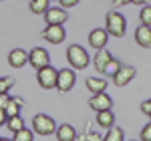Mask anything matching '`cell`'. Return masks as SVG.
I'll use <instances>...</instances> for the list:
<instances>
[{
  "instance_id": "obj_1",
  "label": "cell",
  "mask_w": 151,
  "mask_h": 141,
  "mask_svg": "<svg viewBox=\"0 0 151 141\" xmlns=\"http://www.w3.org/2000/svg\"><path fill=\"white\" fill-rule=\"evenodd\" d=\"M67 60H69L70 69H75V70L87 69V67H89V63H91L89 53H87L81 45H70V47L67 48Z\"/></svg>"
},
{
  "instance_id": "obj_2",
  "label": "cell",
  "mask_w": 151,
  "mask_h": 141,
  "mask_svg": "<svg viewBox=\"0 0 151 141\" xmlns=\"http://www.w3.org/2000/svg\"><path fill=\"white\" fill-rule=\"evenodd\" d=\"M125 30H127V20H125V16H123L121 12H117V10L107 12V32H109V36L121 38V36H125Z\"/></svg>"
},
{
  "instance_id": "obj_3",
  "label": "cell",
  "mask_w": 151,
  "mask_h": 141,
  "mask_svg": "<svg viewBox=\"0 0 151 141\" xmlns=\"http://www.w3.org/2000/svg\"><path fill=\"white\" fill-rule=\"evenodd\" d=\"M57 123H55V119L48 117V115H45V113H38V115H35L32 117V131L35 133H38V135H52L55 131H57Z\"/></svg>"
},
{
  "instance_id": "obj_4",
  "label": "cell",
  "mask_w": 151,
  "mask_h": 141,
  "mask_svg": "<svg viewBox=\"0 0 151 141\" xmlns=\"http://www.w3.org/2000/svg\"><path fill=\"white\" fill-rule=\"evenodd\" d=\"M57 79H58V70L52 67V65H48L45 69H38L36 70V81H38V87H42V89H55L57 87Z\"/></svg>"
},
{
  "instance_id": "obj_5",
  "label": "cell",
  "mask_w": 151,
  "mask_h": 141,
  "mask_svg": "<svg viewBox=\"0 0 151 141\" xmlns=\"http://www.w3.org/2000/svg\"><path fill=\"white\" fill-rule=\"evenodd\" d=\"M28 65L35 67L36 70L48 67V65H50V55H48V50L42 48V47H35L28 53Z\"/></svg>"
},
{
  "instance_id": "obj_6",
  "label": "cell",
  "mask_w": 151,
  "mask_h": 141,
  "mask_svg": "<svg viewBox=\"0 0 151 141\" xmlns=\"http://www.w3.org/2000/svg\"><path fill=\"white\" fill-rule=\"evenodd\" d=\"M42 38L50 42V45H60V42H65V38H67V30H65V26H60V24H47V28L40 32Z\"/></svg>"
},
{
  "instance_id": "obj_7",
  "label": "cell",
  "mask_w": 151,
  "mask_h": 141,
  "mask_svg": "<svg viewBox=\"0 0 151 141\" xmlns=\"http://www.w3.org/2000/svg\"><path fill=\"white\" fill-rule=\"evenodd\" d=\"M77 83V75L75 69H60L58 70V79H57V89L60 93H69L70 89Z\"/></svg>"
},
{
  "instance_id": "obj_8",
  "label": "cell",
  "mask_w": 151,
  "mask_h": 141,
  "mask_svg": "<svg viewBox=\"0 0 151 141\" xmlns=\"http://www.w3.org/2000/svg\"><path fill=\"white\" fill-rule=\"evenodd\" d=\"M89 107L93 109L95 113L109 111V109H113V99H111V95H107V93H97L89 99Z\"/></svg>"
},
{
  "instance_id": "obj_9",
  "label": "cell",
  "mask_w": 151,
  "mask_h": 141,
  "mask_svg": "<svg viewBox=\"0 0 151 141\" xmlns=\"http://www.w3.org/2000/svg\"><path fill=\"white\" fill-rule=\"evenodd\" d=\"M135 75H137L135 67H131V65H121V69L117 70V75L113 77V83H115L117 87H125V85H129V83L135 79Z\"/></svg>"
},
{
  "instance_id": "obj_10",
  "label": "cell",
  "mask_w": 151,
  "mask_h": 141,
  "mask_svg": "<svg viewBox=\"0 0 151 141\" xmlns=\"http://www.w3.org/2000/svg\"><path fill=\"white\" fill-rule=\"evenodd\" d=\"M69 20V14H67V10L63 8V6H55V8H48L47 12H45V22L47 24H63Z\"/></svg>"
},
{
  "instance_id": "obj_11",
  "label": "cell",
  "mask_w": 151,
  "mask_h": 141,
  "mask_svg": "<svg viewBox=\"0 0 151 141\" xmlns=\"http://www.w3.org/2000/svg\"><path fill=\"white\" fill-rule=\"evenodd\" d=\"M107 40H109V32H107V28H95L89 32V45L97 50H101L105 48L107 45Z\"/></svg>"
},
{
  "instance_id": "obj_12",
  "label": "cell",
  "mask_w": 151,
  "mask_h": 141,
  "mask_svg": "<svg viewBox=\"0 0 151 141\" xmlns=\"http://www.w3.org/2000/svg\"><path fill=\"white\" fill-rule=\"evenodd\" d=\"M8 65L14 69H22L24 65H28V53L24 48H12L8 53Z\"/></svg>"
},
{
  "instance_id": "obj_13",
  "label": "cell",
  "mask_w": 151,
  "mask_h": 141,
  "mask_svg": "<svg viewBox=\"0 0 151 141\" xmlns=\"http://www.w3.org/2000/svg\"><path fill=\"white\" fill-rule=\"evenodd\" d=\"M135 42L143 48H151V26L141 24L135 28Z\"/></svg>"
},
{
  "instance_id": "obj_14",
  "label": "cell",
  "mask_w": 151,
  "mask_h": 141,
  "mask_svg": "<svg viewBox=\"0 0 151 141\" xmlns=\"http://www.w3.org/2000/svg\"><path fill=\"white\" fill-rule=\"evenodd\" d=\"M55 135H57L58 141H75L77 139V129H75L70 123H63V125L57 127Z\"/></svg>"
},
{
  "instance_id": "obj_15",
  "label": "cell",
  "mask_w": 151,
  "mask_h": 141,
  "mask_svg": "<svg viewBox=\"0 0 151 141\" xmlns=\"http://www.w3.org/2000/svg\"><path fill=\"white\" fill-rule=\"evenodd\" d=\"M113 59V55L107 50V48H101V50H97V55H95V59H93V65H95V69L99 70V73H103L105 67L109 65V60Z\"/></svg>"
},
{
  "instance_id": "obj_16",
  "label": "cell",
  "mask_w": 151,
  "mask_h": 141,
  "mask_svg": "<svg viewBox=\"0 0 151 141\" xmlns=\"http://www.w3.org/2000/svg\"><path fill=\"white\" fill-rule=\"evenodd\" d=\"M85 85H87V89L93 95H97V93H105V89H107L109 83L105 81V79H99V77H89L85 81Z\"/></svg>"
},
{
  "instance_id": "obj_17",
  "label": "cell",
  "mask_w": 151,
  "mask_h": 141,
  "mask_svg": "<svg viewBox=\"0 0 151 141\" xmlns=\"http://www.w3.org/2000/svg\"><path fill=\"white\" fill-rule=\"evenodd\" d=\"M97 125L103 127V129H111V127L115 125V115L111 113V109H109V111H99V113H97Z\"/></svg>"
},
{
  "instance_id": "obj_18",
  "label": "cell",
  "mask_w": 151,
  "mask_h": 141,
  "mask_svg": "<svg viewBox=\"0 0 151 141\" xmlns=\"http://www.w3.org/2000/svg\"><path fill=\"white\" fill-rule=\"evenodd\" d=\"M28 8L32 14H45V12L50 8V0H30V4H28Z\"/></svg>"
},
{
  "instance_id": "obj_19",
  "label": "cell",
  "mask_w": 151,
  "mask_h": 141,
  "mask_svg": "<svg viewBox=\"0 0 151 141\" xmlns=\"http://www.w3.org/2000/svg\"><path fill=\"white\" fill-rule=\"evenodd\" d=\"M103 141H125V133L121 127H111V129H107V135L103 137Z\"/></svg>"
},
{
  "instance_id": "obj_20",
  "label": "cell",
  "mask_w": 151,
  "mask_h": 141,
  "mask_svg": "<svg viewBox=\"0 0 151 141\" xmlns=\"http://www.w3.org/2000/svg\"><path fill=\"white\" fill-rule=\"evenodd\" d=\"M12 141H35V131L22 127L20 131H16V133H14Z\"/></svg>"
},
{
  "instance_id": "obj_21",
  "label": "cell",
  "mask_w": 151,
  "mask_h": 141,
  "mask_svg": "<svg viewBox=\"0 0 151 141\" xmlns=\"http://www.w3.org/2000/svg\"><path fill=\"white\" fill-rule=\"evenodd\" d=\"M6 127L12 131V133H16V131H20L24 127V119L20 117V115H16V117H8V121H6Z\"/></svg>"
},
{
  "instance_id": "obj_22",
  "label": "cell",
  "mask_w": 151,
  "mask_h": 141,
  "mask_svg": "<svg viewBox=\"0 0 151 141\" xmlns=\"http://www.w3.org/2000/svg\"><path fill=\"white\" fill-rule=\"evenodd\" d=\"M119 69H121V63H119L117 59H111V60H109V65L105 67L103 75H105V77H111V79H113V77L117 75V70H119Z\"/></svg>"
},
{
  "instance_id": "obj_23",
  "label": "cell",
  "mask_w": 151,
  "mask_h": 141,
  "mask_svg": "<svg viewBox=\"0 0 151 141\" xmlns=\"http://www.w3.org/2000/svg\"><path fill=\"white\" fill-rule=\"evenodd\" d=\"M139 20H141V24H145V26H151V4H145V6H141Z\"/></svg>"
},
{
  "instance_id": "obj_24",
  "label": "cell",
  "mask_w": 151,
  "mask_h": 141,
  "mask_svg": "<svg viewBox=\"0 0 151 141\" xmlns=\"http://www.w3.org/2000/svg\"><path fill=\"white\" fill-rule=\"evenodd\" d=\"M14 87V79L10 77H0V95H6Z\"/></svg>"
},
{
  "instance_id": "obj_25",
  "label": "cell",
  "mask_w": 151,
  "mask_h": 141,
  "mask_svg": "<svg viewBox=\"0 0 151 141\" xmlns=\"http://www.w3.org/2000/svg\"><path fill=\"white\" fill-rule=\"evenodd\" d=\"M81 141H103V137H101L99 133H95V131H87L81 137Z\"/></svg>"
},
{
  "instance_id": "obj_26",
  "label": "cell",
  "mask_w": 151,
  "mask_h": 141,
  "mask_svg": "<svg viewBox=\"0 0 151 141\" xmlns=\"http://www.w3.org/2000/svg\"><path fill=\"white\" fill-rule=\"evenodd\" d=\"M141 113L151 121V99H145V101L141 103Z\"/></svg>"
},
{
  "instance_id": "obj_27",
  "label": "cell",
  "mask_w": 151,
  "mask_h": 141,
  "mask_svg": "<svg viewBox=\"0 0 151 141\" xmlns=\"http://www.w3.org/2000/svg\"><path fill=\"white\" fill-rule=\"evenodd\" d=\"M141 141H151V121H147L145 127L141 129Z\"/></svg>"
},
{
  "instance_id": "obj_28",
  "label": "cell",
  "mask_w": 151,
  "mask_h": 141,
  "mask_svg": "<svg viewBox=\"0 0 151 141\" xmlns=\"http://www.w3.org/2000/svg\"><path fill=\"white\" fill-rule=\"evenodd\" d=\"M58 2H60V6L67 10V8H75V6H77L81 0H58Z\"/></svg>"
},
{
  "instance_id": "obj_29",
  "label": "cell",
  "mask_w": 151,
  "mask_h": 141,
  "mask_svg": "<svg viewBox=\"0 0 151 141\" xmlns=\"http://www.w3.org/2000/svg\"><path fill=\"white\" fill-rule=\"evenodd\" d=\"M8 101H10V97H8V93H6V95H0V109H4Z\"/></svg>"
},
{
  "instance_id": "obj_30",
  "label": "cell",
  "mask_w": 151,
  "mask_h": 141,
  "mask_svg": "<svg viewBox=\"0 0 151 141\" xmlns=\"http://www.w3.org/2000/svg\"><path fill=\"white\" fill-rule=\"evenodd\" d=\"M6 121H8L6 111H4V109H0V127H2V125H6Z\"/></svg>"
},
{
  "instance_id": "obj_31",
  "label": "cell",
  "mask_w": 151,
  "mask_h": 141,
  "mask_svg": "<svg viewBox=\"0 0 151 141\" xmlns=\"http://www.w3.org/2000/svg\"><path fill=\"white\" fill-rule=\"evenodd\" d=\"M125 4H131V0H113V6H125Z\"/></svg>"
},
{
  "instance_id": "obj_32",
  "label": "cell",
  "mask_w": 151,
  "mask_h": 141,
  "mask_svg": "<svg viewBox=\"0 0 151 141\" xmlns=\"http://www.w3.org/2000/svg\"><path fill=\"white\" fill-rule=\"evenodd\" d=\"M131 4H139V6H145V4H151V0H131Z\"/></svg>"
},
{
  "instance_id": "obj_33",
  "label": "cell",
  "mask_w": 151,
  "mask_h": 141,
  "mask_svg": "<svg viewBox=\"0 0 151 141\" xmlns=\"http://www.w3.org/2000/svg\"><path fill=\"white\" fill-rule=\"evenodd\" d=\"M0 141H12V139H6V137H0Z\"/></svg>"
},
{
  "instance_id": "obj_34",
  "label": "cell",
  "mask_w": 151,
  "mask_h": 141,
  "mask_svg": "<svg viewBox=\"0 0 151 141\" xmlns=\"http://www.w3.org/2000/svg\"><path fill=\"white\" fill-rule=\"evenodd\" d=\"M0 2H4V0H0Z\"/></svg>"
},
{
  "instance_id": "obj_35",
  "label": "cell",
  "mask_w": 151,
  "mask_h": 141,
  "mask_svg": "<svg viewBox=\"0 0 151 141\" xmlns=\"http://www.w3.org/2000/svg\"><path fill=\"white\" fill-rule=\"evenodd\" d=\"M133 141H135V139H133ZM139 141H141V139H139Z\"/></svg>"
}]
</instances>
